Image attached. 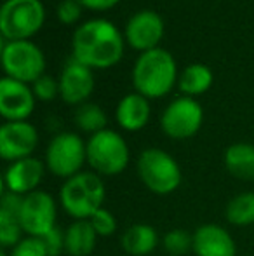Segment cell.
Listing matches in <instances>:
<instances>
[{
    "label": "cell",
    "instance_id": "obj_18",
    "mask_svg": "<svg viewBox=\"0 0 254 256\" xmlns=\"http://www.w3.org/2000/svg\"><path fill=\"white\" fill-rule=\"evenodd\" d=\"M159 242V234L146 223H134L120 237V246L131 256H148Z\"/></svg>",
    "mask_w": 254,
    "mask_h": 256
},
{
    "label": "cell",
    "instance_id": "obj_5",
    "mask_svg": "<svg viewBox=\"0 0 254 256\" xmlns=\"http://www.w3.org/2000/svg\"><path fill=\"white\" fill-rule=\"evenodd\" d=\"M45 9L40 0H5L0 9V34L3 40H28L42 28Z\"/></svg>",
    "mask_w": 254,
    "mask_h": 256
},
{
    "label": "cell",
    "instance_id": "obj_20",
    "mask_svg": "<svg viewBox=\"0 0 254 256\" xmlns=\"http://www.w3.org/2000/svg\"><path fill=\"white\" fill-rule=\"evenodd\" d=\"M225 166L232 176L244 182L254 180V145L251 143H234L225 152Z\"/></svg>",
    "mask_w": 254,
    "mask_h": 256
},
{
    "label": "cell",
    "instance_id": "obj_22",
    "mask_svg": "<svg viewBox=\"0 0 254 256\" xmlns=\"http://www.w3.org/2000/svg\"><path fill=\"white\" fill-rule=\"evenodd\" d=\"M227 220L235 226H248L254 223V192H242L227 206Z\"/></svg>",
    "mask_w": 254,
    "mask_h": 256
},
{
    "label": "cell",
    "instance_id": "obj_11",
    "mask_svg": "<svg viewBox=\"0 0 254 256\" xmlns=\"http://www.w3.org/2000/svg\"><path fill=\"white\" fill-rule=\"evenodd\" d=\"M37 143V129L26 120L5 122L0 128V155L9 162L31 157Z\"/></svg>",
    "mask_w": 254,
    "mask_h": 256
},
{
    "label": "cell",
    "instance_id": "obj_21",
    "mask_svg": "<svg viewBox=\"0 0 254 256\" xmlns=\"http://www.w3.org/2000/svg\"><path fill=\"white\" fill-rule=\"evenodd\" d=\"M178 86H180L181 92L185 96L195 98V96L209 91V88L213 86V72L209 70V66L202 63L188 64L181 72L180 78H178Z\"/></svg>",
    "mask_w": 254,
    "mask_h": 256
},
{
    "label": "cell",
    "instance_id": "obj_7",
    "mask_svg": "<svg viewBox=\"0 0 254 256\" xmlns=\"http://www.w3.org/2000/svg\"><path fill=\"white\" fill-rule=\"evenodd\" d=\"M2 66L5 77L14 80L33 84L44 75L45 58L44 52L30 40H3L2 44Z\"/></svg>",
    "mask_w": 254,
    "mask_h": 256
},
{
    "label": "cell",
    "instance_id": "obj_19",
    "mask_svg": "<svg viewBox=\"0 0 254 256\" xmlns=\"http://www.w3.org/2000/svg\"><path fill=\"white\" fill-rule=\"evenodd\" d=\"M64 240L70 256H89L96 248L98 234L89 220H75L64 232Z\"/></svg>",
    "mask_w": 254,
    "mask_h": 256
},
{
    "label": "cell",
    "instance_id": "obj_27",
    "mask_svg": "<svg viewBox=\"0 0 254 256\" xmlns=\"http://www.w3.org/2000/svg\"><path fill=\"white\" fill-rule=\"evenodd\" d=\"M9 256H49L40 237H23L14 248H10Z\"/></svg>",
    "mask_w": 254,
    "mask_h": 256
},
{
    "label": "cell",
    "instance_id": "obj_29",
    "mask_svg": "<svg viewBox=\"0 0 254 256\" xmlns=\"http://www.w3.org/2000/svg\"><path fill=\"white\" fill-rule=\"evenodd\" d=\"M44 248L47 251L49 256H61L66 253V240H64V232L58 226H54L52 230H49L45 236L40 237Z\"/></svg>",
    "mask_w": 254,
    "mask_h": 256
},
{
    "label": "cell",
    "instance_id": "obj_28",
    "mask_svg": "<svg viewBox=\"0 0 254 256\" xmlns=\"http://www.w3.org/2000/svg\"><path fill=\"white\" fill-rule=\"evenodd\" d=\"M33 94L40 102H51L59 94V82H56L51 75H42L38 80L33 82Z\"/></svg>",
    "mask_w": 254,
    "mask_h": 256
},
{
    "label": "cell",
    "instance_id": "obj_24",
    "mask_svg": "<svg viewBox=\"0 0 254 256\" xmlns=\"http://www.w3.org/2000/svg\"><path fill=\"white\" fill-rule=\"evenodd\" d=\"M160 242H162V248L166 250V253L171 256H185L193 251V236L181 228L169 230L162 237Z\"/></svg>",
    "mask_w": 254,
    "mask_h": 256
},
{
    "label": "cell",
    "instance_id": "obj_12",
    "mask_svg": "<svg viewBox=\"0 0 254 256\" xmlns=\"http://www.w3.org/2000/svg\"><path fill=\"white\" fill-rule=\"evenodd\" d=\"M164 37V21L155 10L143 9L136 12L126 24V40L136 51L157 49Z\"/></svg>",
    "mask_w": 254,
    "mask_h": 256
},
{
    "label": "cell",
    "instance_id": "obj_9",
    "mask_svg": "<svg viewBox=\"0 0 254 256\" xmlns=\"http://www.w3.org/2000/svg\"><path fill=\"white\" fill-rule=\"evenodd\" d=\"M204 112L195 98L181 96L167 104L160 117V128L173 140H188L199 132Z\"/></svg>",
    "mask_w": 254,
    "mask_h": 256
},
{
    "label": "cell",
    "instance_id": "obj_26",
    "mask_svg": "<svg viewBox=\"0 0 254 256\" xmlns=\"http://www.w3.org/2000/svg\"><path fill=\"white\" fill-rule=\"evenodd\" d=\"M89 222H91L92 228L96 230L98 237H108V236H112V234H115V230H117L115 216L105 208L96 211L94 214L89 218Z\"/></svg>",
    "mask_w": 254,
    "mask_h": 256
},
{
    "label": "cell",
    "instance_id": "obj_17",
    "mask_svg": "<svg viewBox=\"0 0 254 256\" xmlns=\"http://www.w3.org/2000/svg\"><path fill=\"white\" fill-rule=\"evenodd\" d=\"M150 103L148 98L141 96L139 92L124 96L117 106V122L126 131H139L143 129L150 120Z\"/></svg>",
    "mask_w": 254,
    "mask_h": 256
},
{
    "label": "cell",
    "instance_id": "obj_14",
    "mask_svg": "<svg viewBox=\"0 0 254 256\" xmlns=\"http://www.w3.org/2000/svg\"><path fill=\"white\" fill-rule=\"evenodd\" d=\"M59 96L68 104H84L85 100L94 91V75L92 68L82 64L71 58L64 64L59 77Z\"/></svg>",
    "mask_w": 254,
    "mask_h": 256
},
{
    "label": "cell",
    "instance_id": "obj_31",
    "mask_svg": "<svg viewBox=\"0 0 254 256\" xmlns=\"http://www.w3.org/2000/svg\"><path fill=\"white\" fill-rule=\"evenodd\" d=\"M82 7L91 10H108L112 7H115L120 0H77Z\"/></svg>",
    "mask_w": 254,
    "mask_h": 256
},
{
    "label": "cell",
    "instance_id": "obj_16",
    "mask_svg": "<svg viewBox=\"0 0 254 256\" xmlns=\"http://www.w3.org/2000/svg\"><path fill=\"white\" fill-rule=\"evenodd\" d=\"M193 251L197 256H235L237 246L227 228L206 223L193 232Z\"/></svg>",
    "mask_w": 254,
    "mask_h": 256
},
{
    "label": "cell",
    "instance_id": "obj_23",
    "mask_svg": "<svg viewBox=\"0 0 254 256\" xmlns=\"http://www.w3.org/2000/svg\"><path fill=\"white\" fill-rule=\"evenodd\" d=\"M75 122H77L80 131L91 132V136H92L99 131H105L108 118H106L105 110H103L99 104L84 103L75 112Z\"/></svg>",
    "mask_w": 254,
    "mask_h": 256
},
{
    "label": "cell",
    "instance_id": "obj_2",
    "mask_svg": "<svg viewBox=\"0 0 254 256\" xmlns=\"http://www.w3.org/2000/svg\"><path fill=\"white\" fill-rule=\"evenodd\" d=\"M178 80V68L173 54L166 49H152L141 52L132 70V84L136 92L148 100L166 96Z\"/></svg>",
    "mask_w": 254,
    "mask_h": 256
},
{
    "label": "cell",
    "instance_id": "obj_1",
    "mask_svg": "<svg viewBox=\"0 0 254 256\" xmlns=\"http://www.w3.org/2000/svg\"><path fill=\"white\" fill-rule=\"evenodd\" d=\"M73 58L96 70L112 68L122 60L124 37L108 20H91L73 34Z\"/></svg>",
    "mask_w": 254,
    "mask_h": 256
},
{
    "label": "cell",
    "instance_id": "obj_4",
    "mask_svg": "<svg viewBox=\"0 0 254 256\" xmlns=\"http://www.w3.org/2000/svg\"><path fill=\"white\" fill-rule=\"evenodd\" d=\"M138 176L143 185L157 196H167L181 185V168L171 154L160 148H146L138 158Z\"/></svg>",
    "mask_w": 254,
    "mask_h": 256
},
{
    "label": "cell",
    "instance_id": "obj_3",
    "mask_svg": "<svg viewBox=\"0 0 254 256\" xmlns=\"http://www.w3.org/2000/svg\"><path fill=\"white\" fill-rule=\"evenodd\" d=\"M105 183L101 176L91 171H82L63 183L59 200L68 216L75 220H89L105 202Z\"/></svg>",
    "mask_w": 254,
    "mask_h": 256
},
{
    "label": "cell",
    "instance_id": "obj_25",
    "mask_svg": "<svg viewBox=\"0 0 254 256\" xmlns=\"http://www.w3.org/2000/svg\"><path fill=\"white\" fill-rule=\"evenodd\" d=\"M21 234H23V226L19 223V218L0 209V244L3 250L16 246L23 239Z\"/></svg>",
    "mask_w": 254,
    "mask_h": 256
},
{
    "label": "cell",
    "instance_id": "obj_6",
    "mask_svg": "<svg viewBox=\"0 0 254 256\" xmlns=\"http://www.w3.org/2000/svg\"><path fill=\"white\" fill-rule=\"evenodd\" d=\"M129 157L126 140L112 129L96 132L87 142V164L99 176H117L126 171Z\"/></svg>",
    "mask_w": 254,
    "mask_h": 256
},
{
    "label": "cell",
    "instance_id": "obj_30",
    "mask_svg": "<svg viewBox=\"0 0 254 256\" xmlns=\"http://www.w3.org/2000/svg\"><path fill=\"white\" fill-rule=\"evenodd\" d=\"M82 16V6L77 0H61L58 6V18L63 24H75Z\"/></svg>",
    "mask_w": 254,
    "mask_h": 256
},
{
    "label": "cell",
    "instance_id": "obj_13",
    "mask_svg": "<svg viewBox=\"0 0 254 256\" xmlns=\"http://www.w3.org/2000/svg\"><path fill=\"white\" fill-rule=\"evenodd\" d=\"M35 108L33 89L28 84L3 77L0 80V114L7 122L26 120Z\"/></svg>",
    "mask_w": 254,
    "mask_h": 256
},
{
    "label": "cell",
    "instance_id": "obj_8",
    "mask_svg": "<svg viewBox=\"0 0 254 256\" xmlns=\"http://www.w3.org/2000/svg\"><path fill=\"white\" fill-rule=\"evenodd\" d=\"M87 162V143L75 132H59L45 150V166L58 178H71L82 172Z\"/></svg>",
    "mask_w": 254,
    "mask_h": 256
},
{
    "label": "cell",
    "instance_id": "obj_15",
    "mask_svg": "<svg viewBox=\"0 0 254 256\" xmlns=\"http://www.w3.org/2000/svg\"><path fill=\"white\" fill-rule=\"evenodd\" d=\"M45 166L42 160L35 157H26L21 160L10 162L3 174V185L7 192L17 194V196H28L37 192L42 178H44Z\"/></svg>",
    "mask_w": 254,
    "mask_h": 256
},
{
    "label": "cell",
    "instance_id": "obj_10",
    "mask_svg": "<svg viewBox=\"0 0 254 256\" xmlns=\"http://www.w3.org/2000/svg\"><path fill=\"white\" fill-rule=\"evenodd\" d=\"M23 232L30 237H42L56 226V202L51 194L37 190L24 196L19 211Z\"/></svg>",
    "mask_w": 254,
    "mask_h": 256
}]
</instances>
